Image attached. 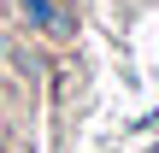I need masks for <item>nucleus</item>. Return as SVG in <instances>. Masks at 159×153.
<instances>
[{
  "mask_svg": "<svg viewBox=\"0 0 159 153\" xmlns=\"http://www.w3.org/2000/svg\"><path fill=\"white\" fill-rule=\"evenodd\" d=\"M47 41H53V47H71V41H77V12H71L65 0H59V12H53V24H47Z\"/></svg>",
  "mask_w": 159,
  "mask_h": 153,
  "instance_id": "7ed1b4c3",
  "label": "nucleus"
},
{
  "mask_svg": "<svg viewBox=\"0 0 159 153\" xmlns=\"http://www.w3.org/2000/svg\"><path fill=\"white\" fill-rule=\"evenodd\" d=\"M6 53H12V35L0 29V71H6Z\"/></svg>",
  "mask_w": 159,
  "mask_h": 153,
  "instance_id": "20e7f679",
  "label": "nucleus"
},
{
  "mask_svg": "<svg viewBox=\"0 0 159 153\" xmlns=\"http://www.w3.org/2000/svg\"><path fill=\"white\" fill-rule=\"evenodd\" d=\"M6 65H12L18 77H30V83H41V71H47V65H41V53H35L30 41H12V53H6Z\"/></svg>",
  "mask_w": 159,
  "mask_h": 153,
  "instance_id": "f03ea898",
  "label": "nucleus"
},
{
  "mask_svg": "<svg viewBox=\"0 0 159 153\" xmlns=\"http://www.w3.org/2000/svg\"><path fill=\"white\" fill-rule=\"evenodd\" d=\"M0 100H6V71H0Z\"/></svg>",
  "mask_w": 159,
  "mask_h": 153,
  "instance_id": "39448f33",
  "label": "nucleus"
},
{
  "mask_svg": "<svg viewBox=\"0 0 159 153\" xmlns=\"http://www.w3.org/2000/svg\"><path fill=\"white\" fill-rule=\"evenodd\" d=\"M12 12L24 18V29H30V35H47V24H53V12H59V0H12Z\"/></svg>",
  "mask_w": 159,
  "mask_h": 153,
  "instance_id": "f257e3e1",
  "label": "nucleus"
}]
</instances>
